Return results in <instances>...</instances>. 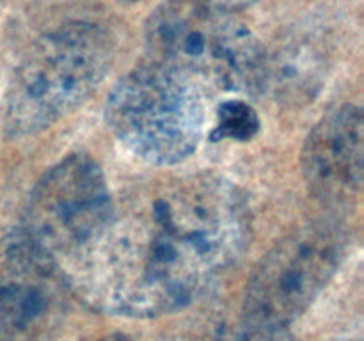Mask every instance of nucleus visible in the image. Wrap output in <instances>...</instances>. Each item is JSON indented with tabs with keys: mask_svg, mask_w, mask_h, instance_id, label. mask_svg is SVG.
I'll return each mask as SVG.
<instances>
[{
	"mask_svg": "<svg viewBox=\"0 0 364 341\" xmlns=\"http://www.w3.org/2000/svg\"><path fill=\"white\" fill-rule=\"evenodd\" d=\"M244 192L212 173L135 188L91 247L75 259L71 290L109 315L153 318L194 302L245 251Z\"/></svg>",
	"mask_w": 364,
	"mask_h": 341,
	"instance_id": "1",
	"label": "nucleus"
},
{
	"mask_svg": "<svg viewBox=\"0 0 364 341\" xmlns=\"http://www.w3.org/2000/svg\"><path fill=\"white\" fill-rule=\"evenodd\" d=\"M144 43L149 63L201 92L265 89V50L233 11L213 0H166L146 21Z\"/></svg>",
	"mask_w": 364,
	"mask_h": 341,
	"instance_id": "2",
	"label": "nucleus"
},
{
	"mask_svg": "<svg viewBox=\"0 0 364 341\" xmlns=\"http://www.w3.org/2000/svg\"><path fill=\"white\" fill-rule=\"evenodd\" d=\"M114 41L92 21H68L45 32L16 67L6 98V128L32 135L73 112L112 66Z\"/></svg>",
	"mask_w": 364,
	"mask_h": 341,
	"instance_id": "3",
	"label": "nucleus"
},
{
	"mask_svg": "<svg viewBox=\"0 0 364 341\" xmlns=\"http://www.w3.org/2000/svg\"><path fill=\"white\" fill-rule=\"evenodd\" d=\"M105 117L117 141L135 156L153 166H176L201 141L203 92L166 67L142 64L110 89Z\"/></svg>",
	"mask_w": 364,
	"mask_h": 341,
	"instance_id": "4",
	"label": "nucleus"
},
{
	"mask_svg": "<svg viewBox=\"0 0 364 341\" xmlns=\"http://www.w3.org/2000/svg\"><path fill=\"white\" fill-rule=\"evenodd\" d=\"M345 244L341 227L327 220L291 229L249 276L242 315L262 325L288 329L333 279Z\"/></svg>",
	"mask_w": 364,
	"mask_h": 341,
	"instance_id": "5",
	"label": "nucleus"
},
{
	"mask_svg": "<svg viewBox=\"0 0 364 341\" xmlns=\"http://www.w3.org/2000/svg\"><path fill=\"white\" fill-rule=\"evenodd\" d=\"M114 212L107 178L96 160L70 155L53 166L32 190L25 233L46 252L80 258L102 234Z\"/></svg>",
	"mask_w": 364,
	"mask_h": 341,
	"instance_id": "6",
	"label": "nucleus"
},
{
	"mask_svg": "<svg viewBox=\"0 0 364 341\" xmlns=\"http://www.w3.org/2000/svg\"><path fill=\"white\" fill-rule=\"evenodd\" d=\"M71 309L57 259L25 231L0 238V341H53Z\"/></svg>",
	"mask_w": 364,
	"mask_h": 341,
	"instance_id": "7",
	"label": "nucleus"
},
{
	"mask_svg": "<svg viewBox=\"0 0 364 341\" xmlns=\"http://www.w3.org/2000/svg\"><path fill=\"white\" fill-rule=\"evenodd\" d=\"M364 119L359 107H334L313 126L301 151L306 187L327 205H343L363 185Z\"/></svg>",
	"mask_w": 364,
	"mask_h": 341,
	"instance_id": "8",
	"label": "nucleus"
},
{
	"mask_svg": "<svg viewBox=\"0 0 364 341\" xmlns=\"http://www.w3.org/2000/svg\"><path fill=\"white\" fill-rule=\"evenodd\" d=\"M322 82V63L313 50L288 48L276 59L267 57L265 85H272L287 99H306Z\"/></svg>",
	"mask_w": 364,
	"mask_h": 341,
	"instance_id": "9",
	"label": "nucleus"
},
{
	"mask_svg": "<svg viewBox=\"0 0 364 341\" xmlns=\"http://www.w3.org/2000/svg\"><path fill=\"white\" fill-rule=\"evenodd\" d=\"M185 341H291L287 329H276L238 316H217L194 327Z\"/></svg>",
	"mask_w": 364,
	"mask_h": 341,
	"instance_id": "10",
	"label": "nucleus"
},
{
	"mask_svg": "<svg viewBox=\"0 0 364 341\" xmlns=\"http://www.w3.org/2000/svg\"><path fill=\"white\" fill-rule=\"evenodd\" d=\"M259 116L244 99H226L217 107L215 124L210 134L213 142H249L259 131Z\"/></svg>",
	"mask_w": 364,
	"mask_h": 341,
	"instance_id": "11",
	"label": "nucleus"
},
{
	"mask_svg": "<svg viewBox=\"0 0 364 341\" xmlns=\"http://www.w3.org/2000/svg\"><path fill=\"white\" fill-rule=\"evenodd\" d=\"M213 2L219 4V6H223V7H226V9L235 11V9H238V7L249 6V4L256 2V0H213Z\"/></svg>",
	"mask_w": 364,
	"mask_h": 341,
	"instance_id": "12",
	"label": "nucleus"
},
{
	"mask_svg": "<svg viewBox=\"0 0 364 341\" xmlns=\"http://www.w3.org/2000/svg\"><path fill=\"white\" fill-rule=\"evenodd\" d=\"M96 341H132L130 337L123 336V334H109V336H103Z\"/></svg>",
	"mask_w": 364,
	"mask_h": 341,
	"instance_id": "13",
	"label": "nucleus"
},
{
	"mask_svg": "<svg viewBox=\"0 0 364 341\" xmlns=\"http://www.w3.org/2000/svg\"><path fill=\"white\" fill-rule=\"evenodd\" d=\"M123 4H134V2H142V0H119Z\"/></svg>",
	"mask_w": 364,
	"mask_h": 341,
	"instance_id": "14",
	"label": "nucleus"
},
{
	"mask_svg": "<svg viewBox=\"0 0 364 341\" xmlns=\"http://www.w3.org/2000/svg\"><path fill=\"white\" fill-rule=\"evenodd\" d=\"M341 341H361V340H341Z\"/></svg>",
	"mask_w": 364,
	"mask_h": 341,
	"instance_id": "15",
	"label": "nucleus"
}]
</instances>
